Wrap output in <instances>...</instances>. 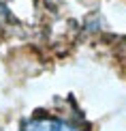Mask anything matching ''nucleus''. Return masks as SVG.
I'll use <instances>...</instances> for the list:
<instances>
[{
    "instance_id": "1",
    "label": "nucleus",
    "mask_w": 126,
    "mask_h": 131,
    "mask_svg": "<svg viewBox=\"0 0 126 131\" xmlns=\"http://www.w3.org/2000/svg\"><path fill=\"white\" fill-rule=\"evenodd\" d=\"M24 131H79V127L60 118H30L24 123Z\"/></svg>"
}]
</instances>
